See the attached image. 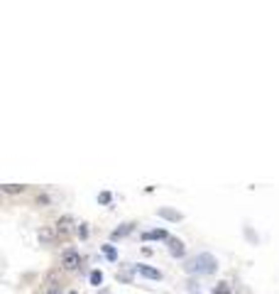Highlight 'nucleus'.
<instances>
[{"label": "nucleus", "instance_id": "16", "mask_svg": "<svg viewBox=\"0 0 279 294\" xmlns=\"http://www.w3.org/2000/svg\"><path fill=\"white\" fill-rule=\"evenodd\" d=\"M69 294H76V292H69Z\"/></svg>", "mask_w": 279, "mask_h": 294}, {"label": "nucleus", "instance_id": "6", "mask_svg": "<svg viewBox=\"0 0 279 294\" xmlns=\"http://www.w3.org/2000/svg\"><path fill=\"white\" fill-rule=\"evenodd\" d=\"M71 223H74V221H71L69 216H64L62 221H57V233H59V235H64V233H69V230H71Z\"/></svg>", "mask_w": 279, "mask_h": 294}, {"label": "nucleus", "instance_id": "14", "mask_svg": "<svg viewBox=\"0 0 279 294\" xmlns=\"http://www.w3.org/2000/svg\"><path fill=\"white\" fill-rule=\"evenodd\" d=\"M98 201L100 204H108V201H110V194H108V191H103V194L98 196Z\"/></svg>", "mask_w": 279, "mask_h": 294}, {"label": "nucleus", "instance_id": "1", "mask_svg": "<svg viewBox=\"0 0 279 294\" xmlns=\"http://www.w3.org/2000/svg\"><path fill=\"white\" fill-rule=\"evenodd\" d=\"M215 267H218V262H215L213 255H196L194 260L186 265V270L189 272H196V275H211V272H215Z\"/></svg>", "mask_w": 279, "mask_h": 294}, {"label": "nucleus", "instance_id": "3", "mask_svg": "<svg viewBox=\"0 0 279 294\" xmlns=\"http://www.w3.org/2000/svg\"><path fill=\"white\" fill-rule=\"evenodd\" d=\"M169 253H172L174 258H184V253H186V248H184V243H181V240H177V238H172V240H169Z\"/></svg>", "mask_w": 279, "mask_h": 294}, {"label": "nucleus", "instance_id": "12", "mask_svg": "<svg viewBox=\"0 0 279 294\" xmlns=\"http://www.w3.org/2000/svg\"><path fill=\"white\" fill-rule=\"evenodd\" d=\"M103 250H105V255H108L110 260H115V258H118V255H115V250H113V248H110V245H105Z\"/></svg>", "mask_w": 279, "mask_h": 294}, {"label": "nucleus", "instance_id": "4", "mask_svg": "<svg viewBox=\"0 0 279 294\" xmlns=\"http://www.w3.org/2000/svg\"><path fill=\"white\" fill-rule=\"evenodd\" d=\"M137 272L145 275V277H149V279H162V272L154 270V267H147V265H137Z\"/></svg>", "mask_w": 279, "mask_h": 294}, {"label": "nucleus", "instance_id": "5", "mask_svg": "<svg viewBox=\"0 0 279 294\" xmlns=\"http://www.w3.org/2000/svg\"><path fill=\"white\" fill-rule=\"evenodd\" d=\"M166 238V230L164 228H157V230H147L142 235V240H164Z\"/></svg>", "mask_w": 279, "mask_h": 294}, {"label": "nucleus", "instance_id": "10", "mask_svg": "<svg viewBox=\"0 0 279 294\" xmlns=\"http://www.w3.org/2000/svg\"><path fill=\"white\" fill-rule=\"evenodd\" d=\"M159 216H164V218H172V221H179V218H181V213L166 211V209H162V211H159Z\"/></svg>", "mask_w": 279, "mask_h": 294}, {"label": "nucleus", "instance_id": "15", "mask_svg": "<svg viewBox=\"0 0 279 294\" xmlns=\"http://www.w3.org/2000/svg\"><path fill=\"white\" fill-rule=\"evenodd\" d=\"M47 294H62V292H59V289H49V292H47Z\"/></svg>", "mask_w": 279, "mask_h": 294}, {"label": "nucleus", "instance_id": "7", "mask_svg": "<svg viewBox=\"0 0 279 294\" xmlns=\"http://www.w3.org/2000/svg\"><path fill=\"white\" fill-rule=\"evenodd\" d=\"M37 238L42 240V243H51L54 240V230H49V228H42L39 233H37Z\"/></svg>", "mask_w": 279, "mask_h": 294}, {"label": "nucleus", "instance_id": "8", "mask_svg": "<svg viewBox=\"0 0 279 294\" xmlns=\"http://www.w3.org/2000/svg\"><path fill=\"white\" fill-rule=\"evenodd\" d=\"M3 191H5V194H22V191H25V186H22V184H5V186H3Z\"/></svg>", "mask_w": 279, "mask_h": 294}, {"label": "nucleus", "instance_id": "2", "mask_svg": "<svg viewBox=\"0 0 279 294\" xmlns=\"http://www.w3.org/2000/svg\"><path fill=\"white\" fill-rule=\"evenodd\" d=\"M79 262H81V255H79L76 250H64V255H62V265H64V270H76V267H79Z\"/></svg>", "mask_w": 279, "mask_h": 294}, {"label": "nucleus", "instance_id": "13", "mask_svg": "<svg viewBox=\"0 0 279 294\" xmlns=\"http://www.w3.org/2000/svg\"><path fill=\"white\" fill-rule=\"evenodd\" d=\"M215 294H228V284H226V282H220V284H218V289H215Z\"/></svg>", "mask_w": 279, "mask_h": 294}, {"label": "nucleus", "instance_id": "9", "mask_svg": "<svg viewBox=\"0 0 279 294\" xmlns=\"http://www.w3.org/2000/svg\"><path fill=\"white\" fill-rule=\"evenodd\" d=\"M100 282H103V272H100V270H96V272H91V284H96V287H98Z\"/></svg>", "mask_w": 279, "mask_h": 294}, {"label": "nucleus", "instance_id": "11", "mask_svg": "<svg viewBox=\"0 0 279 294\" xmlns=\"http://www.w3.org/2000/svg\"><path fill=\"white\" fill-rule=\"evenodd\" d=\"M125 233H130V226H125V228L115 230V233H113V240H115V238H120V235H125Z\"/></svg>", "mask_w": 279, "mask_h": 294}]
</instances>
